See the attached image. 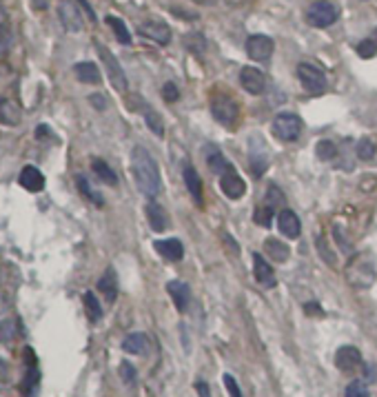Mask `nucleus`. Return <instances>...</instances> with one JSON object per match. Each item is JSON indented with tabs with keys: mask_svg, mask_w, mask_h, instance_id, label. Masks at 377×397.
Returning <instances> with one entry per match:
<instances>
[{
	"mask_svg": "<svg viewBox=\"0 0 377 397\" xmlns=\"http://www.w3.org/2000/svg\"><path fill=\"white\" fill-rule=\"evenodd\" d=\"M131 174L135 180V187L140 189L142 196L149 200H155L160 196L162 189V178H160V169L155 158L149 154V149L144 147H133L131 151Z\"/></svg>",
	"mask_w": 377,
	"mask_h": 397,
	"instance_id": "1",
	"label": "nucleus"
},
{
	"mask_svg": "<svg viewBox=\"0 0 377 397\" xmlns=\"http://www.w3.org/2000/svg\"><path fill=\"white\" fill-rule=\"evenodd\" d=\"M347 280L355 288H369L375 282V260L371 253H362L349 264Z\"/></svg>",
	"mask_w": 377,
	"mask_h": 397,
	"instance_id": "2",
	"label": "nucleus"
},
{
	"mask_svg": "<svg viewBox=\"0 0 377 397\" xmlns=\"http://www.w3.org/2000/svg\"><path fill=\"white\" fill-rule=\"evenodd\" d=\"M211 113L222 127L233 129L240 120V104L226 93H213L211 95Z\"/></svg>",
	"mask_w": 377,
	"mask_h": 397,
	"instance_id": "3",
	"label": "nucleus"
},
{
	"mask_svg": "<svg viewBox=\"0 0 377 397\" xmlns=\"http://www.w3.org/2000/svg\"><path fill=\"white\" fill-rule=\"evenodd\" d=\"M96 49H98V56H100V60L104 64V71H107V76H109V82L113 84V89L124 93L129 89V82H127V73H124L122 64L118 62V58L113 56L107 47L100 45V42L96 45Z\"/></svg>",
	"mask_w": 377,
	"mask_h": 397,
	"instance_id": "4",
	"label": "nucleus"
},
{
	"mask_svg": "<svg viewBox=\"0 0 377 397\" xmlns=\"http://www.w3.org/2000/svg\"><path fill=\"white\" fill-rule=\"evenodd\" d=\"M338 18H340V9L333 3H329V0H316V3H311V7L307 9V23L318 29H327L335 25Z\"/></svg>",
	"mask_w": 377,
	"mask_h": 397,
	"instance_id": "5",
	"label": "nucleus"
},
{
	"mask_svg": "<svg viewBox=\"0 0 377 397\" xmlns=\"http://www.w3.org/2000/svg\"><path fill=\"white\" fill-rule=\"evenodd\" d=\"M298 78L309 93L320 95L327 91V76L320 67H316L313 62H300L298 64Z\"/></svg>",
	"mask_w": 377,
	"mask_h": 397,
	"instance_id": "6",
	"label": "nucleus"
},
{
	"mask_svg": "<svg viewBox=\"0 0 377 397\" xmlns=\"http://www.w3.org/2000/svg\"><path fill=\"white\" fill-rule=\"evenodd\" d=\"M273 133L282 142H296L302 133V118L289 111L278 113L273 120Z\"/></svg>",
	"mask_w": 377,
	"mask_h": 397,
	"instance_id": "7",
	"label": "nucleus"
},
{
	"mask_svg": "<svg viewBox=\"0 0 377 397\" xmlns=\"http://www.w3.org/2000/svg\"><path fill=\"white\" fill-rule=\"evenodd\" d=\"M273 49H276L273 38H269L264 34H253V36L246 38V53H249V58L255 60V62L269 60L271 53H273Z\"/></svg>",
	"mask_w": 377,
	"mask_h": 397,
	"instance_id": "8",
	"label": "nucleus"
},
{
	"mask_svg": "<svg viewBox=\"0 0 377 397\" xmlns=\"http://www.w3.org/2000/svg\"><path fill=\"white\" fill-rule=\"evenodd\" d=\"M25 356H27V371H25V378H23V393H25V397H36L38 386H40L38 360H36V353L31 349H25Z\"/></svg>",
	"mask_w": 377,
	"mask_h": 397,
	"instance_id": "9",
	"label": "nucleus"
},
{
	"mask_svg": "<svg viewBox=\"0 0 377 397\" xmlns=\"http://www.w3.org/2000/svg\"><path fill=\"white\" fill-rule=\"evenodd\" d=\"M138 31L144 36V38H149L153 42H158V45H169L171 42V27L162 23V20H144V23L138 27Z\"/></svg>",
	"mask_w": 377,
	"mask_h": 397,
	"instance_id": "10",
	"label": "nucleus"
},
{
	"mask_svg": "<svg viewBox=\"0 0 377 397\" xmlns=\"http://www.w3.org/2000/svg\"><path fill=\"white\" fill-rule=\"evenodd\" d=\"M220 189H222L224 196L231 198V200H240L246 193L244 180L238 176L235 169H229V171H224L222 176H220Z\"/></svg>",
	"mask_w": 377,
	"mask_h": 397,
	"instance_id": "11",
	"label": "nucleus"
},
{
	"mask_svg": "<svg viewBox=\"0 0 377 397\" xmlns=\"http://www.w3.org/2000/svg\"><path fill=\"white\" fill-rule=\"evenodd\" d=\"M240 84H242L244 91H249L251 95H260L267 89V78L258 67H244L242 73H240Z\"/></svg>",
	"mask_w": 377,
	"mask_h": 397,
	"instance_id": "12",
	"label": "nucleus"
},
{
	"mask_svg": "<svg viewBox=\"0 0 377 397\" xmlns=\"http://www.w3.org/2000/svg\"><path fill=\"white\" fill-rule=\"evenodd\" d=\"M335 367L342 373H355L362 367V356L355 347H342L335 353Z\"/></svg>",
	"mask_w": 377,
	"mask_h": 397,
	"instance_id": "13",
	"label": "nucleus"
},
{
	"mask_svg": "<svg viewBox=\"0 0 377 397\" xmlns=\"http://www.w3.org/2000/svg\"><path fill=\"white\" fill-rule=\"evenodd\" d=\"M278 229L280 233H284L289 240H298L302 233V224H300V218L296 216V211L282 209L278 216Z\"/></svg>",
	"mask_w": 377,
	"mask_h": 397,
	"instance_id": "14",
	"label": "nucleus"
},
{
	"mask_svg": "<svg viewBox=\"0 0 377 397\" xmlns=\"http://www.w3.org/2000/svg\"><path fill=\"white\" fill-rule=\"evenodd\" d=\"M253 275H255L258 284L264 286V288H273L278 284L276 273H273V269H271V264L260 253H253Z\"/></svg>",
	"mask_w": 377,
	"mask_h": 397,
	"instance_id": "15",
	"label": "nucleus"
},
{
	"mask_svg": "<svg viewBox=\"0 0 377 397\" xmlns=\"http://www.w3.org/2000/svg\"><path fill=\"white\" fill-rule=\"evenodd\" d=\"M153 246H155V251H158L164 260H169V262H177V260H182V257H184V246H182L180 240H175V238L155 240Z\"/></svg>",
	"mask_w": 377,
	"mask_h": 397,
	"instance_id": "16",
	"label": "nucleus"
},
{
	"mask_svg": "<svg viewBox=\"0 0 377 397\" xmlns=\"http://www.w3.org/2000/svg\"><path fill=\"white\" fill-rule=\"evenodd\" d=\"M98 291L104 295V299H107L109 304L116 302V297H118V275H116V271H113V266H109V269L100 275Z\"/></svg>",
	"mask_w": 377,
	"mask_h": 397,
	"instance_id": "17",
	"label": "nucleus"
},
{
	"mask_svg": "<svg viewBox=\"0 0 377 397\" xmlns=\"http://www.w3.org/2000/svg\"><path fill=\"white\" fill-rule=\"evenodd\" d=\"M166 291H169V295L173 297L175 308L180 311V313H184V311L188 308V302H191V288L180 280H173V282L166 284Z\"/></svg>",
	"mask_w": 377,
	"mask_h": 397,
	"instance_id": "18",
	"label": "nucleus"
},
{
	"mask_svg": "<svg viewBox=\"0 0 377 397\" xmlns=\"http://www.w3.org/2000/svg\"><path fill=\"white\" fill-rule=\"evenodd\" d=\"M20 187L31 191V193H38L45 189V176L40 174V171L36 167H25L23 171H20Z\"/></svg>",
	"mask_w": 377,
	"mask_h": 397,
	"instance_id": "19",
	"label": "nucleus"
},
{
	"mask_svg": "<svg viewBox=\"0 0 377 397\" xmlns=\"http://www.w3.org/2000/svg\"><path fill=\"white\" fill-rule=\"evenodd\" d=\"M60 18H62V25L67 29H71V31L82 29V16L71 0H62L60 3Z\"/></svg>",
	"mask_w": 377,
	"mask_h": 397,
	"instance_id": "20",
	"label": "nucleus"
},
{
	"mask_svg": "<svg viewBox=\"0 0 377 397\" xmlns=\"http://www.w3.org/2000/svg\"><path fill=\"white\" fill-rule=\"evenodd\" d=\"M146 220H149L151 229L155 233H162L166 227H169V220H166L164 209L155 200H149V205H146Z\"/></svg>",
	"mask_w": 377,
	"mask_h": 397,
	"instance_id": "21",
	"label": "nucleus"
},
{
	"mask_svg": "<svg viewBox=\"0 0 377 397\" xmlns=\"http://www.w3.org/2000/svg\"><path fill=\"white\" fill-rule=\"evenodd\" d=\"M182 178H184L188 193H191V198L195 200V205H202V180L197 176V171L191 165H186L182 171Z\"/></svg>",
	"mask_w": 377,
	"mask_h": 397,
	"instance_id": "22",
	"label": "nucleus"
},
{
	"mask_svg": "<svg viewBox=\"0 0 377 397\" xmlns=\"http://www.w3.org/2000/svg\"><path fill=\"white\" fill-rule=\"evenodd\" d=\"M122 351H127L129 356H144L149 351V338L144 333H129L122 342Z\"/></svg>",
	"mask_w": 377,
	"mask_h": 397,
	"instance_id": "23",
	"label": "nucleus"
},
{
	"mask_svg": "<svg viewBox=\"0 0 377 397\" xmlns=\"http://www.w3.org/2000/svg\"><path fill=\"white\" fill-rule=\"evenodd\" d=\"M206 165H209V169H211L213 174H218V176H222L224 171L233 169L231 163H229V160L224 158V154L220 151L218 147H209V149H206Z\"/></svg>",
	"mask_w": 377,
	"mask_h": 397,
	"instance_id": "24",
	"label": "nucleus"
},
{
	"mask_svg": "<svg viewBox=\"0 0 377 397\" xmlns=\"http://www.w3.org/2000/svg\"><path fill=\"white\" fill-rule=\"evenodd\" d=\"M73 73H76V78L85 84H98L102 78L100 69L93 62H78L76 67H73Z\"/></svg>",
	"mask_w": 377,
	"mask_h": 397,
	"instance_id": "25",
	"label": "nucleus"
},
{
	"mask_svg": "<svg viewBox=\"0 0 377 397\" xmlns=\"http://www.w3.org/2000/svg\"><path fill=\"white\" fill-rule=\"evenodd\" d=\"M264 251H267V255H269L273 262H287L289 255H291L289 246L282 242V240H278V238H267V240H264Z\"/></svg>",
	"mask_w": 377,
	"mask_h": 397,
	"instance_id": "26",
	"label": "nucleus"
},
{
	"mask_svg": "<svg viewBox=\"0 0 377 397\" xmlns=\"http://www.w3.org/2000/svg\"><path fill=\"white\" fill-rule=\"evenodd\" d=\"M91 169H93V174L98 176L100 182H104V185H109V187H116L118 185V176H116V171H113L104 160L96 158V160H91Z\"/></svg>",
	"mask_w": 377,
	"mask_h": 397,
	"instance_id": "27",
	"label": "nucleus"
},
{
	"mask_svg": "<svg viewBox=\"0 0 377 397\" xmlns=\"http://www.w3.org/2000/svg\"><path fill=\"white\" fill-rule=\"evenodd\" d=\"M82 302H85L87 317L93 322V324H98V322L102 320V306H100V302H98V297L93 295L91 291H87L85 295H82Z\"/></svg>",
	"mask_w": 377,
	"mask_h": 397,
	"instance_id": "28",
	"label": "nucleus"
},
{
	"mask_svg": "<svg viewBox=\"0 0 377 397\" xmlns=\"http://www.w3.org/2000/svg\"><path fill=\"white\" fill-rule=\"evenodd\" d=\"M20 113L7 98L0 95V124H18Z\"/></svg>",
	"mask_w": 377,
	"mask_h": 397,
	"instance_id": "29",
	"label": "nucleus"
},
{
	"mask_svg": "<svg viewBox=\"0 0 377 397\" xmlns=\"http://www.w3.org/2000/svg\"><path fill=\"white\" fill-rule=\"evenodd\" d=\"M144 122H146V127L151 129L153 136H158V138L164 136V122H162V118H160L158 111H153L151 107H144Z\"/></svg>",
	"mask_w": 377,
	"mask_h": 397,
	"instance_id": "30",
	"label": "nucleus"
},
{
	"mask_svg": "<svg viewBox=\"0 0 377 397\" xmlns=\"http://www.w3.org/2000/svg\"><path fill=\"white\" fill-rule=\"evenodd\" d=\"M12 42H14L12 27H9V23H7V16L0 12V56H5V53L9 51Z\"/></svg>",
	"mask_w": 377,
	"mask_h": 397,
	"instance_id": "31",
	"label": "nucleus"
},
{
	"mask_svg": "<svg viewBox=\"0 0 377 397\" xmlns=\"http://www.w3.org/2000/svg\"><path fill=\"white\" fill-rule=\"evenodd\" d=\"M76 185H78V189H80L82 196H85L89 202H93V205L102 207V196H100V193L89 185V180H87L85 176H78V178H76Z\"/></svg>",
	"mask_w": 377,
	"mask_h": 397,
	"instance_id": "32",
	"label": "nucleus"
},
{
	"mask_svg": "<svg viewBox=\"0 0 377 397\" xmlns=\"http://www.w3.org/2000/svg\"><path fill=\"white\" fill-rule=\"evenodd\" d=\"M107 25L113 29V34H116V38L122 42V45H129V42H131V34H129L127 25H124L120 18H116V16H107Z\"/></svg>",
	"mask_w": 377,
	"mask_h": 397,
	"instance_id": "33",
	"label": "nucleus"
},
{
	"mask_svg": "<svg viewBox=\"0 0 377 397\" xmlns=\"http://www.w3.org/2000/svg\"><path fill=\"white\" fill-rule=\"evenodd\" d=\"M18 335V322L16 320H0V344H9Z\"/></svg>",
	"mask_w": 377,
	"mask_h": 397,
	"instance_id": "34",
	"label": "nucleus"
},
{
	"mask_svg": "<svg viewBox=\"0 0 377 397\" xmlns=\"http://www.w3.org/2000/svg\"><path fill=\"white\" fill-rule=\"evenodd\" d=\"M249 169H251V174H253L255 178H260V176L269 169V158H267L264 154H251V165H249Z\"/></svg>",
	"mask_w": 377,
	"mask_h": 397,
	"instance_id": "35",
	"label": "nucleus"
},
{
	"mask_svg": "<svg viewBox=\"0 0 377 397\" xmlns=\"http://www.w3.org/2000/svg\"><path fill=\"white\" fill-rule=\"evenodd\" d=\"M358 53L362 58H373L375 53H377V31L373 36H369V38H364L360 45H358Z\"/></svg>",
	"mask_w": 377,
	"mask_h": 397,
	"instance_id": "36",
	"label": "nucleus"
},
{
	"mask_svg": "<svg viewBox=\"0 0 377 397\" xmlns=\"http://www.w3.org/2000/svg\"><path fill=\"white\" fill-rule=\"evenodd\" d=\"M255 222L260 224V227L271 229V224H273V207H271V205L258 207L255 209Z\"/></svg>",
	"mask_w": 377,
	"mask_h": 397,
	"instance_id": "37",
	"label": "nucleus"
},
{
	"mask_svg": "<svg viewBox=\"0 0 377 397\" xmlns=\"http://www.w3.org/2000/svg\"><path fill=\"white\" fill-rule=\"evenodd\" d=\"M316 154L322 160H335V156H338V145H333L331 140H320L316 147Z\"/></svg>",
	"mask_w": 377,
	"mask_h": 397,
	"instance_id": "38",
	"label": "nucleus"
},
{
	"mask_svg": "<svg viewBox=\"0 0 377 397\" xmlns=\"http://www.w3.org/2000/svg\"><path fill=\"white\" fill-rule=\"evenodd\" d=\"M358 158L360 160H373L375 158V151H377V147H375V142L373 140H369V138H364V140H360L358 142Z\"/></svg>",
	"mask_w": 377,
	"mask_h": 397,
	"instance_id": "39",
	"label": "nucleus"
},
{
	"mask_svg": "<svg viewBox=\"0 0 377 397\" xmlns=\"http://www.w3.org/2000/svg\"><path fill=\"white\" fill-rule=\"evenodd\" d=\"M344 397H371L369 389H366V384L362 380H353L347 391H344Z\"/></svg>",
	"mask_w": 377,
	"mask_h": 397,
	"instance_id": "40",
	"label": "nucleus"
},
{
	"mask_svg": "<svg viewBox=\"0 0 377 397\" xmlns=\"http://www.w3.org/2000/svg\"><path fill=\"white\" fill-rule=\"evenodd\" d=\"M135 378H138V371H135V367L131 362H120V380L124 384H135Z\"/></svg>",
	"mask_w": 377,
	"mask_h": 397,
	"instance_id": "41",
	"label": "nucleus"
},
{
	"mask_svg": "<svg viewBox=\"0 0 377 397\" xmlns=\"http://www.w3.org/2000/svg\"><path fill=\"white\" fill-rule=\"evenodd\" d=\"M316 244H318L320 257H324V260H327V264L335 266V257H333V253H331V249H329L327 240H324V235H318V238H316Z\"/></svg>",
	"mask_w": 377,
	"mask_h": 397,
	"instance_id": "42",
	"label": "nucleus"
},
{
	"mask_svg": "<svg viewBox=\"0 0 377 397\" xmlns=\"http://www.w3.org/2000/svg\"><path fill=\"white\" fill-rule=\"evenodd\" d=\"M184 42H186L188 49H191L193 53L204 51V47H206V42H204V38H202L200 34H188V36L184 38Z\"/></svg>",
	"mask_w": 377,
	"mask_h": 397,
	"instance_id": "43",
	"label": "nucleus"
},
{
	"mask_svg": "<svg viewBox=\"0 0 377 397\" xmlns=\"http://www.w3.org/2000/svg\"><path fill=\"white\" fill-rule=\"evenodd\" d=\"M222 382H224L226 391H229V397H242V391H240V386H238V382H235V378H233V375L224 373Z\"/></svg>",
	"mask_w": 377,
	"mask_h": 397,
	"instance_id": "44",
	"label": "nucleus"
},
{
	"mask_svg": "<svg viewBox=\"0 0 377 397\" xmlns=\"http://www.w3.org/2000/svg\"><path fill=\"white\" fill-rule=\"evenodd\" d=\"M162 95H164L166 102H175L177 98H180V91H177V87H175L173 82H166L164 87H162Z\"/></svg>",
	"mask_w": 377,
	"mask_h": 397,
	"instance_id": "45",
	"label": "nucleus"
},
{
	"mask_svg": "<svg viewBox=\"0 0 377 397\" xmlns=\"http://www.w3.org/2000/svg\"><path fill=\"white\" fill-rule=\"evenodd\" d=\"M267 198H271V200H269V205H271V207H278V205H282V198H284V196H282V191L273 185V187H269Z\"/></svg>",
	"mask_w": 377,
	"mask_h": 397,
	"instance_id": "46",
	"label": "nucleus"
},
{
	"mask_svg": "<svg viewBox=\"0 0 377 397\" xmlns=\"http://www.w3.org/2000/svg\"><path fill=\"white\" fill-rule=\"evenodd\" d=\"M304 313H309V315H324V311H322V306H318V302H307L304 304Z\"/></svg>",
	"mask_w": 377,
	"mask_h": 397,
	"instance_id": "47",
	"label": "nucleus"
},
{
	"mask_svg": "<svg viewBox=\"0 0 377 397\" xmlns=\"http://www.w3.org/2000/svg\"><path fill=\"white\" fill-rule=\"evenodd\" d=\"M195 391H197V395L200 397H211V389H209V384L206 382H195Z\"/></svg>",
	"mask_w": 377,
	"mask_h": 397,
	"instance_id": "48",
	"label": "nucleus"
},
{
	"mask_svg": "<svg viewBox=\"0 0 377 397\" xmlns=\"http://www.w3.org/2000/svg\"><path fill=\"white\" fill-rule=\"evenodd\" d=\"M9 378V364L5 358H0V382H7Z\"/></svg>",
	"mask_w": 377,
	"mask_h": 397,
	"instance_id": "49",
	"label": "nucleus"
},
{
	"mask_svg": "<svg viewBox=\"0 0 377 397\" xmlns=\"http://www.w3.org/2000/svg\"><path fill=\"white\" fill-rule=\"evenodd\" d=\"M222 240H224V242L229 244V249H231V253H233V255H238V253H240V246H238V242H235V240H231V238H229V235H226V233H222Z\"/></svg>",
	"mask_w": 377,
	"mask_h": 397,
	"instance_id": "50",
	"label": "nucleus"
},
{
	"mask_svg": "<svg viewBox=\"0 0 377 397\" xmlns=\"http://www.w3.org/2000/svg\"><path fill=\"white\" fill-rule=\"evenodd\" d=\"M91 102L98 107V111H102L104 107H107V102H104V98H100V95H91Z\"/></svg>",
	"mask_w": 377,
	"mask_h": 397,
	"instance_id": "51",
	"label": "nucleus"
},
{
	"mask_svg": "<svg viewBox=\"0 0 377 397\" xmlns=\"http://www.w3.org/2000/svg\"><path fill=\"white\" fill-rule=\"evenodd\" d=\"M193 3H200V5H211L213 0H193Z\"/></svg>",
	"mask_w": 377,
	"mask_h": 397,
	"instance_id": "52",
	"label": "nucleus"
}]
</instances>
